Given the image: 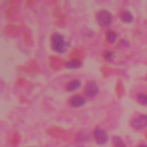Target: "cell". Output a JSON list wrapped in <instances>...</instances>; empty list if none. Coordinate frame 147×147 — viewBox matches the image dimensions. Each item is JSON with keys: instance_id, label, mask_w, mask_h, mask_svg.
<instances>
[{"instance_id": "6da1fadb", "label": "cell", "mask_w": 147, "mask_h": 147, "mask_svg": "<svg viewBox=\"0 0 147 147\" xmlns=\"http://www.w3.org/2000/svg\"><path fill=\"white\" fill-rule=\"evenodd\" d=\"M52 47L55 52H57L60 54H63L70 47V42H67L62 34L53 33L52 34Z\"/></svg>"}, {"instance_id": "7a4b0ae2", "label": "cell", "mask_w": 147, "mask_h": 147, "mask_svg": "<svg viewBox=\"0 0 147 147\" xmlns=\"http://www.w3.org/2000/svg\"><path fill=\"white\" fill-rule=\"evenodd\" d=\"M95 17H96L98 23L101 26H103V28H108V26H110L113 24V15L108 10H105V9L99 10L96 13V16Z\"/></svg>"}, {"instance_id": "3957f363", "label": "cell", "mask_w": 147, "mask_h": 147, "mask_svg": "<svg viewBox=\"0 0 147 147\" xmlns=\"http://www.w3.org/2000/svg\"><path fill=\"white\" fill-rule=\"evenodd\" d=\"M93 137L96 141L98 145L102 146V145H106L108 142V133L106 130L101 129V127H95L94 131H93Z\"/></svg>"}, {"instance_id": "277c9868", "label": "cell", "mask_w": 147, "mask_h": 147, "mask_svg": "<svg viewBox=\"0 0 147 147\" xmlns=\"http://www.w3.org/2000/svg\"><path fill=\"white\" fill-rule=\"evenodd\" d=\"M131 125L134 129H137V130H141V129L147 127V115H139V116H137L131 122Z\"/></svg>"}, {"instance_id": "5b68a950", "label": "cell", "mask_w": 147, "mask_h": 147, "mask_svg": "<svg viewBox=\"0 0 147 147\" xmlns=\"http://www.w3.org/2000/svg\"><path fill=\"white\" fill-rule=\"evenodd\" d=\"M99 92V87L94 82H88L85 87V93L88 98H94Z\"/></svg>"}, {"instance_id": "8992f818", "label": "cell", "mask_w": 147, "mask_h": 147, "mask_svg": "<svg viewBox=\"0 0 147 147\" xmlns=\"http://www.w3.org/2000/svg\"><path fill=\"white\" fill-rule=\"evenodd\" d=\"M85 103H86V100H85V98L82 96V95H74V96L70 99V106L74 107V108L83 107Z\"/></svg>"}, {"instance_id": "52a82bcc", "label": "cell", "mask_w": 147, "mask_h": 147, "mask_svg": "<svg viewBox=\"0 0 147 147\" xmlns=\"http://www.w3.org/2000/svg\"><path fill=\"white\" fill-rule=\"evenodd\" d=\"M80 86H82V82H80L79 79H72V80H70V82L67 84L65 88H67L68 92H75V91H77L78 88H80Z\"/></svg>"}, {"instance_id": "ba28073f", "label": "cell", "mask_w": 147, "mask_h": 147, "mask_svg": "<svg viewBox=\"0 0 147 147\" xmlns=\"http://www.w3.org/2000/svg\"><path fill=\"white\" fill-rule=\"evenodd\" d=\"M64 67L68 68V69H77V68H80L82 67V61L78 60V59H75V60H71V61H68L64 63Z\"/></svg>"}, {"instance_id": "9c48e42d", "label": "cell", "mask_w": 147, "mask_h": 147, "mask_svg": "<svg viewBox=\"0 0 147 147\" xmlns=\"http://www.w3.org/2000/svg\"><path fill=\"white\" fill-rule=\"evenodd\" d=\"M121 18L124 23H132L133 22V15L129 11V10H124L121 14Z\"/></svg>"}, {"instance_id": "30bf717a", "label": "cell", "mask_w": 147, "mask_h": 147, "mask_svg": "<svg viewBox=\"0 0 147 147\" xmlns=\"http://www.w3.org/2000/svg\"><path fill=\"white\" fill-rule=\"evenodd\" d=\"M106 37H107L108 42H110V44H115L117 40V33L114 30H108L106 33Z\"/></svg>"}, {"instance_id": "8fae6325", "label": "cell", "mask_w": 147, "mask_h": 147, "mask_svg": "<svg viewBox=\"0 0 147 147\" xmlns=\"http://www.w3.org/2000/svg\"><path fill=\"white\" fill-rule=\"evenodd\" d=\"M113 144H114V146L115 147H126V145L124 144V141L119 138V137H117V136H115V137H113Z\"/></svg>"}, {"instance_id": "7c38bea8", "label": "cell", "mask_w": 147, "mask_h": 147, "mask_svg": "<svg viewBox=\"0 0 147 147\" xmlns=\"http://www.w3.org/2000/svg\"><path fill=\"white\" fill-rule=\"evenodd\" d=\"M137 101H138L140 105L147 106V94H146V93H139V94L137 95Z\"/></svg>"}, {"instance_id": "4fadbf2b", "label": "cell", "mask_w": 147, "mask_h": 147, "mask_svg": "<svg viewBox=\"0 0 147 147\" xmlns=\"http://www.w3.org/2000/svg\"><path fill=\"white\" fill-rule=\"evenodd\" d=\"M119 46H121L122 48H123V47H125V48H127V47L130 46V44H129V42H127L126 40H121V41H119Z\"/></svg>"}, {"instance_id": "5bb4252c", "label": "cell", "mask_w": 147, "mask_h": 147, "mask_svg": "<svg viewBox=\"0 0 147 147\" xmlns=\"http://www.w3.org/2000/svg\"><path fill=\"white\" fill-rule=\"evenodd\" d=\"M111 55H113V53H107V54H106V59H107V60H110V59H111Z\"/></svg>"}, {"instance_id": "9a60e30c", "label": "cell", "mask_w": 147, "mask_h": 147, "mask_svg": "<svg viewBox=\"0 0 147 147\" xmlns=\"http://www.w3.org/2000/svg\"><path fill=\"white\" fill-rule=\"evenodd\" d=\"M138 147H147V145H139Z\"/></svg>"}, {"instance_id": "2e32d148", "label": "cell", "mask_w": 147, "mask_h": 147, "mask_svg": "<svg viewBox=\"0 0 147 147\" xmlns=\"http://www.w3.org/2000/svg\"><path fill=\"white\" fill-rule=\"evenodd\" d=\"M82 147H83V146H82Z\"/></svg>"}]
</instances>
